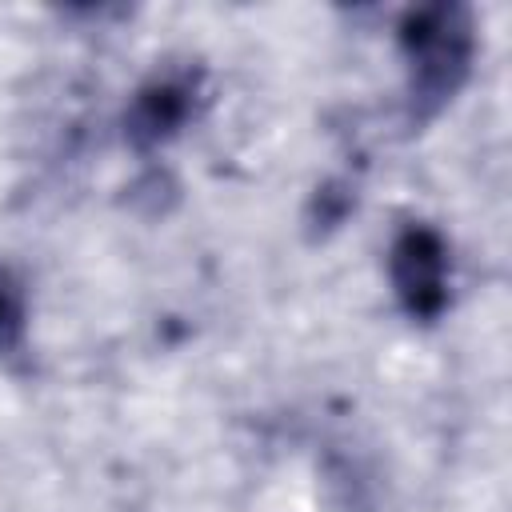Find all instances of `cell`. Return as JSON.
I'll return each instance as SVG.
<instances>
[{
    "mask_svg": "<svg viewBox=\"0 0 512 512\" xmlns=\"http://www.w3.org/2000/svg\"><path fill=\"white\" fill-rule=\"evenodd\" d=\"M196 96H200V76L188 68H168L156 72L128 104L124 112V140L136 152H152L160 144H168L196 112Z\"/></svg>",
    "mask_w": 512,
    "mask_h": 512,
    "instance_id": "3",
    "label": "cell"
},
{
    "mask_svg": "<svg viewBox=\"0 0 512 512\" xmlns=\"http://www.w3.org/2000/svg\"><path fill=\"white\" fill-rule=\"evenodd\" d=\"M24 328H28V296L20 276L0 264V356L20 352L24 344Z\"/></svg>",
    "mask_w": 512,
    "mask_h": 512,
    "instance_id": "4",
    "label": "cell"
},
{
    "mask_svg": "<svg viewBox=\"0 0 512 512\" xmlns=\"http://www.w3.org/2000/svg\"><path fill=\"white\" fill-rule=\"evenodd\" d=\"M400 308L412 320H436L448 304V244L428 224H408L388 252Z\"/></svg>",
    "mask_w": 512,
    "mask_h": 512,
    "instance_id": "2",
    "label": "cell"
},
{
    "mask_svg": "<svg viewBox=\"0 0 512 512\" xmlns=\"http://www.w3.org/2000/svg\"><path fill=\"white\" fill-rule=\"evenodd\" d=\"M400 48L408 64V108L416 120H428L464 88L472 72V12L464 4H428L408 12L400 24Z\"/></svg>",
    "mask_w": 512,
    "mask_h": 512,
    "instance_id": "1",
    "label": "cell"
}]
</instances>
